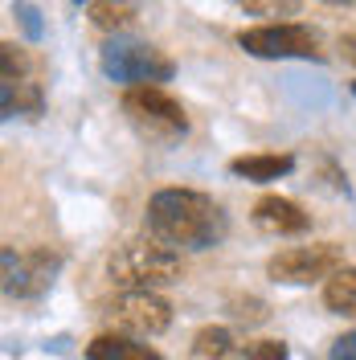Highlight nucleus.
I'll list each match as a JSON object with an SVG mask.
<instances>
[{
  "instance_id": "obj_1",
  "label": "nucleus",
  "mask_w": 356,
  "mask_h": 360,
  "mask_svg": "<svg viewBox=\"0 0 356 360\" xmlns=\"http://www.w3.org/2000/svg\"><path fill=\"white\" fill-rule=\"evenodd\" d=\"M222 205L197 188H160L148 201V233L172 250H209L225 238Z\"/></svg>"
},
{
  "instance_id": "obj_2",
  "label": "nucleus",
  "mask_w": 356,
  "mask_h": 360,
  "mask_svg": "<svg viewBox=\"0 0 356 360\" xmlns=\"http://www.w3.org/2000/svg\"><path fill=\"white\" fill-rule=\"evenodd\" d=\"M184 262L172 246H164L156 238H144V242H123L107 258V278H111L119 291H164L180 283Z\"/></svg>"
},
{
  "instance_id": "obj_3",
  "label": "nucleus",
  "mask_w": 356,
  "mask_h": 360,
  "mask_svg": "<svg viewBox=\"0 0 356 360\" xmlns=\"http://www.w3.org/2000/svg\"><path fill=\"white\" fill-rule=\"evenodd\" d=\"M98 66L111 82H123L127 90L135 86H160L172 78V62L160 53L156 45L135 41V37H111L98 49Z\"/></svg>"
},
{
  "instance_id": "obj_4",
  "label": "nucleus",
  "mask_w": 356,
  "mask_h": 360,
  "mask_svg": "<svg viewBox=\"0 0 356 360\" xmlns=\"http://www.w3.org/2000/svg\"><path fill=\"white\" fill-rule=\"evenodd\" d=\"M123 111L132 119V127L152 143H172L189 131V115L172 94H164L160 86H135L123 94Z\"/></svg>"
},
{
  "instance_id": "obj_5",
  "label": "nucleus",
  "mask_w": 356,
  "mask_h": 360,
  "mask_svg": "<svg viewBox=\"0 0 356 360\" xmlns=\"http://www.w3.org/2000/svg\"><path fill=\"white\" fill-rule=\"evenodd\" d=\"M336 270H344V250L336 242H312V246H287L267 262V274L287 287H307V283H328Z\"/></svg>"
},
{
  "instance_id": "obj_6",
  "label": "nucleus",
  "mask_w": 356,
  "mask_h": 360,
  "mask_svg": "<svg viewBox=\"0 0 356 360\" xmlns=\"http://www.w3.org/2000/svg\"><path fill=\"white\" fill-rule=\"evenodd\" d=\"M238 45L254 58H324L319 33L291 21H267V25H254V29H242Z\"/></svg>"
},
{
  "instance_id": "obj_7",
  "label": "nucleus",
  "mask_w": 356,
  "mask_h": 360,
  "mask_svg": "<svg viewBox=\"0 0 356 360\" xmlns=\"http://www.w3.org/2000/svg\"><path fill=\"white\" fill-rule=\"evenodd\" d=\"M107 319H111L123 336L152 340V336H160V332H168V323H172V303L160 291H123L111 307H107Z\"/></svg>"
},
{
  "instance_id": "obj_8",
  "label": "nucleus",
  "mask_w": 356,
  "mask_h": 360,
  "mask_svg": "<svg viewBox=\"0 0 356 360\" xmlns=\"http://www.w3.org/2000/svg\"><path fill=\"white\" fill-rule=\"evenodd\" d=\"M4 295H17V299H33V295H42L49 283H53V274H58V266H62V258L53 254V250H25V254H17V250L8 246L4 254Z\"/></svg>"
},
{
  "instance_id": "obj_9",
  "label": "nucleus",
  "mask_w": 356,
  "mask_h": 360,
  "mask_svg": "<svg viewBox=\"0 0 356 360\" xmlns=\"http://www.w3.org/2000/svg\"><path fill=\"white\" fill-rule=\"evenodd\" d=\"M250 217H254V225H258L262 233H274V238H295V233H307V225H312V217H307L299 205L291 201V197H279V193L258 197Z\"/></svg>"
},
{
  "instance_id": "obj_10",
  "label": "nucleus",
  "mask_w": 356,
  "mask_h": 360,
  "mask_svg": "<svg viewBox=\"0 0 356 360\" xmlns=\"http://www.w3.org/2000/svg\"><path fill=\"white\" fill-rule=\"evenodd\" d=\"M87 360H164L156 348L139 344L135 336H123V332H103L87 344Z\"/></svg>"
},
{
  "instance_id": "obj_11",
  "label": "nucleus",
  "mask_w": 356,
  "mask_h": 360,
  "mask_svg": "<svg viewBox=\"0 0 356 360\" xmlns=\"http://www.w3.org/2000/svg\"><path fill=\"white\" fill-rule=\"evenodd\" d=\"M90 21L103 33L123 37V29H132L139 21V0H94L90 4Z\"/></svg>"
},
{
  "instance_id": "obj_12",
  "label": "nucleus",
  "mask_w": 356,
  "mask_h": 360,
  "mask_svg": "<svg viewBox=\"0 0 356 360\" xmlns=\"http://www.w3.org/2000/svg\"><path fill=\"white\" fill-rule=\"evenodd\" d=\"M291 168H295V156H238L229 164V172L234 176H246V180H258V184H267V180H279L287 176Z\"/></svg>"
},
{
  "instance_id": "obj_13",
  "label": "nucleus",
  "mask_w": 356,
  "mask_h": 360,
  "mask_svg": "<svg viewBox=\"0 0 356 360\" xmlns=\"http://www.w3.org/2000/svg\"><path fill=\"white\" fill-rule=\"evenodd\" d=\"M324 307L336 315H352L356 319V266L336 270L332 278L324 283Z\"/></svg>"
},
{
  "instance_id": "obj_14",
  "label": "nucleus",
  "mask_w": 356,
  "mask_h": 360,
  "mask_svg": "<svg viewBox=\"0 0 356 360\" xmlns=\"http://www.w3.org/2000/svg\"><path fill=\"white\" fill-rule=\"evenodd\" d=\"M0 94H4V115L42 111V82L37 78H29V82H0Z\"/></svg>"
},
{
  "instance_id": "obj_15",
  "label": "nucleus",
  "mask_w": 356,
  "mask_h": 360,
  "mask_svg": "<svg viewBox=\"0 0 356 360\" xmlns=\"http://www.w3.org/2000/svg\"><path fill=\"white\" fill-rule=\"evenodd\" d=\"M0 66H4L0 82H29V78H33V70H37V62L29 58V49H25V45L4 41V45H0Z\"/></svg>"
},
{
  "instance_id": "obj_16",
  "label": "nucleus",
  "mask_w": 356,
  "mask_h": 360,
  "mask_svg": "<svg viewBox=\"0 0 356 360\" xmlns=\"http://www.w3.org/2000/svg\"><path fill=\"white\" fill-rule=\"evenodd\" d=\"M234 352L229 328H201L193 336V360H225Z\"/></svg>"
},
{
  "instance_id": "obj_17",
  "label": "nucleus",
  "mask_w": 356,
  "mask_h": 360,
  "mask_svg": "<svg viewBox=\"0 0 356 360\" xmlns=\"http://www.w3.org/2000/svg\"><path fill=\"white\" fill-rule=\"evenodd\" d=\"M250 17H295L299 0H238Z\"/></svg>"
},
{
  "instance_id": "obj_18",
  "label": "nucleus",
  "mask_w": 356,
  "mask_h": 360,
  "mask_svg": "<svg viewBox=\"0 0 356 360\" xmlns=\"http://www.w3.org/2000/svg\"><path fill=\"white\" fill-rule=\"evenodd\" d=\"M246 360H287V344L283 340H254V344H246Z\"/></svg>"
},
{
  "instance_id": "obj_19",
  "label": "nucleus",
  "mask_w": 356,
  "mask_h": 360,
  "mask_svg": "<svg viewBox=\"0 0 356 360\" xmlns=\"http://www.w3.org/2000/svg\"><path fill=\"white\" fill-rule=\"evenodd\" d=\"M13 17H21L25 33H29V41H37V37H42V21H37V8H33L29 0H17V4H13Z\"/></svg>"
},
{
  "instance_id": "obj_20",
  "label": "nucleus",
  "mask_w": 356,
  "mask_h": 360,
  "mask_svg": "<svg viewBox=\"0 0 356 360\" xmlns=\"http://www.w3.org/2000/svg\"><path fill=\"white\" fill-rule=\"evenodd\" d=\"M328 360H356V332H348V336L336 340L332 352H328Z\"/></svg>"
},
{
  "instance_id": "obj_21",
  "label": "nucleus",
  "mask_w": 356,
  "mask_h": 360,
  "mask_svg": "<svg viewBox=\"0 0 356 360\" xmlns=\"http://www.w3.org/2000/svg\"><path fill=\"white\" fill-rule=\"evenodd\" d=\"M340 49H344V58H348V62L356 66V33H348V37L340 41Z\"/></svg>"
},
{
  "instance_id": "obj_22",
  "label": "nucleus",
  "mask_w": 356,
  "mask_h": 360,
  "mask_svg": "<svg viewBox=\"0 0 356 360\" xmlns=\"http://www.w3.org/2000/svg\"><path fill=\"white\" fill-rule=\"evenodd\" d=\"M324 4H336V8H344V4H352V0H324Z\"/></svg>"
},
{
  "instance_id": "obj_23",
  "label": "nucleus",
  "mask_w": 356,
  "mask_h": 360,
  "mask_svg": "<svg viewBox=\"0 0 356 360\" xmlns=\"http://www.w3.org/2000/svg\"><path fill=\"white\" fill-rule=\"evenodd\" d=\"M352 94H356V82H352Z\"/></svg>"
},
{
  "instance_id": "obj_24",
  "label": "nucleus",
  "mask_w": 356,
  "mask_h": 360,
  "mask_svg": "<svg viewBox=\"0 0 356 360\" xmlns=\"http://www.w3.org/2000/svg\"><path fill=\"white\" fill-rule=\"evenodd\" d=\"M78 4H82V0H78ZM90 4H94V0H90Z\"/></svg>"
}]
</instances>
